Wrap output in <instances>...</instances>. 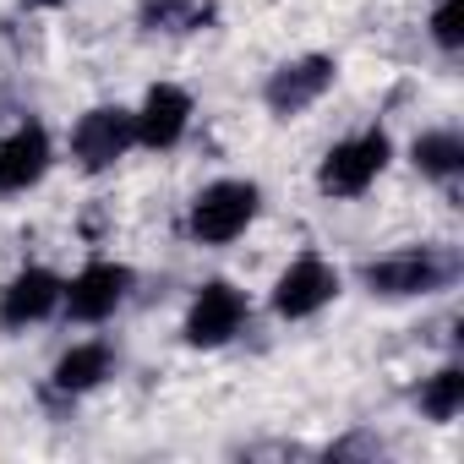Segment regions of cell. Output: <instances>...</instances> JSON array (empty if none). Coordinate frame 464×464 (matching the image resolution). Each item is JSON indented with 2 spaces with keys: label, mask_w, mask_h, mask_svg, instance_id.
<instances>
[{
  "label": "cell",
  "mask_w": 464,
  "mask_h": 464,
  "mask_svg": "<svg viewBox=\"0 0 464 464\" xmlns=\"http://www.w3.org/2000/svg\"><path fill=\"white\" fill-rule=\"evenodd\" d=\"M459 274H464L459 252H453V246H437V241H415V246L366 257V263L355 268V279H361V290H366L372 301H426V295L453 290Z\"/></svg>",
  "instance_id": "obj_1"
},
{
  "label": "cell",
  "mask_w": 464,
  "mask_h": 464,
  "mask_svg": "<svg viewBox=\"0 0 464 464\" xmlns=\"http://www.w3.org/2000/svg\"><path fill=\"white\" fill-rule=\"evenodd\" d=\"M263 218V186L252 175H218L186 202V236L191 246H236Z\"/></svg>",
  "instance_id": "obj_2"
},
{
  "label": "cell",
  "mask_w": 464,
  "mask_h": 464,
  "mask_svg": "<svg viewBox=\"0 0 464 464\" xmlns=\"http://www.w3.org/2000/svg\"><path fill=\"white\" fill-rule=\"evenodd\" d=\"M393 164V137L388 126H361L350 137H339L323 159H317V191L328 202H355L366 197Z\"/></svg>",
  "instance_id": "obj_3"
},
{
  "label": "cell",
  "mask_w": 464,
  "mask_h": 464,
  "mask_svg": "<svg viewBox=\"0 0 464 464\" xmlns=\"http://www.w3.org/2000/svg\"><path fill=\"white\" fill-rule=\"evenodd\" d=\"M252 328V301L236 279H202L186 301V317H180V339L186 350H224L236 344L241 334Z\"/></svg>",
  "instance_id": "obj_4"
},
{
  "label": "cell",
  "mask_w": 464,
  "mask_h": 464,
  "mask_svg": "<svg viewBox=\"0 0 464 464\" xmlns=\"http://www.w3.org/2000/svg\"><path fill=\"white\" fill-rule=\"evenodd\" d=\"M334 82H339V55H328V50L290 55L263 77V110L274 121H301L306 110H317L334 93Z\"/></svg>",
  "instance_id": "obj_5"
},
{
  "label": "cell",
  "mask_w": 464,
  "mask_h": 464,
  "mask_svg": "<svg viewBox=\"0 0 464 464\" xmlns=\"http://www.w3.org/2000/svg\"><path fill=\"white\" fill-rule=\"evenodd\" d=\"M339 295H344L339 263H328L323 252H301V257H290V263L279 268V279H274V290H268V306H274L279 323H312V317H323Z\"/></svg>",
  "instance_id": "obj_6"
},
{
  "label": "cell",
  "mask_w": 464,
  "mask_h": 464,
  "mask_svg": "<svg viewBox=\"0 0 464 464\" xmlns=\"http://www.w3.org/2000/svg\"><path fill=\"white\" fill-rule=\"evenodd\" d=\"M137 290V268L131 263H115V257H93L82 263L72 279H66V295H61V317L66 323H82V328H99L110 323Z\"/></svg>",
  "instance_id": "obj_7"
},
{
  "label": "cell",
  "mask_w": 464,
  "mask_h": 464,
  "mask_svg": "<svg viewBox=\"0 0 464 464\" xmlns=\"http://www.w3.org/2000/svg\"><path fill=\"white\" fill-rule=\"evenodd\" d=\"M72 164L82 175H110L131 148H137V126H131V104H88L72 121Z\"/></svg>",
  "instance_id": "obj_8"
},
{
  "label": "cell",
  "mask_w": 464,
  "mask_h": 464,
  "mask_svg": "<svg viewBox=\"0 0 464 464\" xmlns=\"http://www.w3.org/2000/svg\"><path fill=\"white\" fill-rule=\"evenodd\" d=\"M61 295H66V279L44 263H28L17 268L6 285H0V328L6 334H28L50 317H61Z\"/></svg>",
  "instance_id": "obj_9"
},
{
  "label": "cell",
  "mask_w": 464,
  "mask_h": 464,
  "mask_svg": "<svg viewBox=\"0 0 464 464\" xmlns=\"http://www.w3.org/2000/svg\"><path fill=\"white\" fill-rule=\"evenodd\" d=\"M191 115H197V99H191L180 82H153V88L131 104L137 148H148V153H169V148H180L186 131H191Z\"/></svg>",
  "instance_id": "obj_10"
},
{
  "label": "cell",
  "mask_w": 464,
  "mask_h": 464,
  "mask_svg": "<svg viewBox=\"0 0 464 464\" xmlns=\"http://www.w3.org/2000/svg\"><path fill=\"white\" fill-rule=\"evenodd\" d=\"M115 372H121V350H115L110 339H77L72 350L55 355L50 382H44V399H55V404H77V399L99 393Z\"/></svg>",
  "instance_id": "obj_11"
},
{
  "label": "cell",
  "mask_w": 464,
  "mask_h": 464,
  "mask_svg": "<svg viewBox=\"0 0 464 464\" xmlns=\"http://www.w3.org/2000/svg\"><path fill=\"white\" fill-rule=\"evenodd\" d=\"M55 169V137L44 121H23L0 137V197H23Z\"/></svg>",
  "instance_id": "obj_12"
},
{
  "label": "cell",
  "mask_w": 464,
  "mask_h": 464,
  "mask_svg": "<svg viewBox=\"0 0 464 464\" xmlns=\"http://www.w3.org/2000/svg\"><path fill=\"white\" fill-rule=\"evenodd\" d=\"M410 169H415L420 180L453 191L459 175H464V131H459V126H426V131L410 142Z\"/></svg>",
  "instance_id": "obj_13"
},
{
  "label": "cell",
  "mask_w": 464,
  "mask_h": 464,
  "mask_svg": "<svg viewBox=\"0 0 464 464\" xmlns=\"http://www.w3.org/2000/svg\"><path fill=\"white\" fill-rule=\"evenodd\" d=\"M218 23L213 0H137V28L148 39H191Z\"/></svg>",
  "instance_id": "obj_14"
},
{
  "label": "cell",
  "mask_w": 464,
  "mask_h": 464,
  "mask_svg": "<svg viewBox=\"0 0 464 464\" xmlns=\"http://www.w3.org/2000/svg\"><path fill=\"white\" fill-rule=\"evenodd\" d=\"M415 404H420V415L437 420V426L459 420V410H464V366H459V361H442L431 377H420Z\"/></svg>",
  "instance_id": "obj_15"
},
{
  "label": "cell",
  "mask_w": 464,
  "mask_h": 464,
  "mask_svg": "<svg viewBox=\"0 0 464 464\" xmlns=\"http://www.w3.org/2000/svg\"><path fill=\"white\" fill-rule=\"evenodd\" d=\"M426 39L442 61H459L464 55V0H437L431 17H426Z\"/></svg>",
  "instance_id": "obj_16"
},
{
  "label": "cell",
  "mask_w": 464,
  "mask_h": 464,
  "mask_svg": "<svg viewBox=\"0 0 464 464\" xmlns=\"http://www.w3.org/2000/svg\"><path fill=\"white\" fill-rule=\"evenodd\" d=\"M28 12H61V6H72V0H23Z\"/></svg>",
  "instance_id": "obj_17"
}]
</instances>
